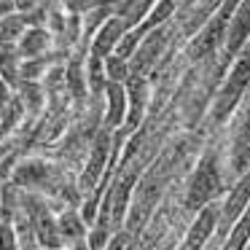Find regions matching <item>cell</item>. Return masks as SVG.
Listing matches in <instances>:
<instances>
[{"label": "cell", "mask_w": 250, "mask_h": 250, "mask_svg": "<svg viewBox=\"0 0 250 250\" xmlns=\"http://www.w3.org/2000/svg\"><path fill=\"white\" fill-rule=\"evenodd\" d=\"M231 65L234 67L229 70L221 92L215 94V105H212V119H215L218 124L226 121L229 116L237 110L239 100L248 94V86H250V43L239 51L237 60H234Z\"/></svg>", "instance_id": "obj_1"}, {"label": "cell", "mask_w": 250, "mask_h": 250, "mask_svg": "<svg viewBox=\"0 0 250 250\" xmlns=\"http://www.w3.org/2000/svg\"><path fill=\"white\" fill-rule=\"evenodd\" d=\"M19 210L27 223V229L33 231L35 242L41 250L46 248H62L60 231H57V218L51 215L49 205L41 199L38 194H19Z\"/></svg>", "instance_id": "obj_2"}, {"label": "cell", "mask_w": 250, "mask_h": 250, "mask_svg": "<svg viewBox=\"0 0 250 250\" xmlns=\"http://www.w3.org/2000/svg\"><path fill=\"white\" fill-rule=\"evenodd\" d=\"M110 143H113V132L100 126V129L94 132L89 162L81 172V180H78V191H86V196L92 194V191L97 188V183L103 180V172H105V167H108V156H110Z\"/></svg>", "instance_id": "obj_3"}, {"label": "cell", "mask_w": 250, "mask_h": 250, "mask_svg": "<svg viewBox=\"0 0 250 250\" xmlns=\"http://www.w3.org/2000/svg\"><path fill=\"white\" fill-rule=\"evenodd\" d=\"M248 41H250V0H239V6L234 8L231 22L226 27V38H223V62H221L223 70L237 60V54L248 46Z\"/></svg>", "instance_id": "obj_4"}, {"label": "cell", "mask_w": 250, "mask_h": 250, "mask_svg": "<svg viewBox=\"0 0 250 250\" xmlns=\"http://www.w3.org/2000/svg\"><path fill=\"white\" fill-rule=\"evenodd\" d=\"M218 221H221V207H218L215 202L205 205L199 210V215L194 218V223L188 226V231H186V237H183V242H180L178 250H205L207 239H210L212 231L218 229Z\"/></svg>", "instance_id": "obj_5"}, {"label": "cell", "mask_w": 250, "mask_h": 250, "mask_svg": "<svg viewBox=\"0 0 250 250\" xmlns=\"http://www.w3.org/2000/svg\"><path fill=\"white\" fill-rule=\"evenodd\" d=\"M250 202V172H245L242 178L237 180V186L231 188V194L226 196V202L221 205V221H218V229L221 234H229V229L237 223V218L245 212Z\"/></svg>", "instance_id": "obj_6"}, {"label": "cell", "mask_w": 250, "mask_h": 250, "mask_svg": "<svg viewBox=\"0 0 250 250\" xmlns=\"http://www.w3.org/2000/svg\"><path fill=\"white\" fill-rule=\"evenodd\" d=\"M105 116H103V129L116 132L126 119V86L119 81H105Z\"/></svg>", "instance_id": "obj_7"}, {"label": "cell", "mask_w": 250, "mask_h": 250, "mask_svg": "<svg viewBox=\"0 0 250 250\" xmlns=\"http://www.w3.org/2000/svg\"><path fill=\"white\" fill-rule=\"evenodd\" d=\"M49 46H51V33L43 27V24L27 27L22 33V38L17 41V51H19V57H22V62L24 60H33V57L46 54V51H49Z\"/></svg>", "instance_id": "obj_8"}, {"label": "cell", "mask_w": 250, "mask_h": 250, "mask_svg": "<svg viewBox=\"0 0 250 250\" xmlns=\"http://www.w3.org/2000/svg\"><path fill=\"white\" fill-rule=\"evenodd\" d=\"M19 65L22 57L17 51V43H0V81L8 89L19 86Z\"/></svg>", "instance_id": "obj_9"}, {"label": "cell", "mask_w": 250, "mask_h": 250, "mask_svg": "<svg viewBox=\"0 0 250 250\" xmlns=\"http://www.w3.org/2000/svg\"><path fill=\"white\" fill-rule=\"evenodd\" d=\"M57 231H60L62 245H76L78 239H86V223H83L81 212L65 210V215L57 218Z\"/></svg>", "instance_id": "obj_10"}, {"label": "cell", "mask_w": 250, "mask_h": 250, "mask_svg": "<svg viewBox=\"0 0 250 250\" xmlns=\"http://www.w3.org/2000/svg\"><path fill=\"white\" fill-rule=\"evenodd\" d=\"M105 78H108V81L124 83L126 78H129V62L121 60V57H116V54L105 57Z\"/></svg>", "instance_id": "obj_11"}, {"label": "cell", "mask_w": 250, "mask_h": 250, "mask_svg": "<svg viewBox=\"0 0 250 250\" xmlns=\"http://www.w3.org/2000/svg\"><path fill=\"white\" fill-rule=\"evenodd\" d=\"M0 250H19L17 229L11 221H3V218H0Z\"/></svg>", "instance_id": "obj_12"}, {"label": "cell", "mask_w": 250, "mask_h": 250, "mask_svg": "<svg viewBox=\"0 0 250 250\" xmlns=\"http://www.w3.org/2000/svg\"><path fill=\"white\" fill-rule=\"evenodd\" d=\"M41 6H43V0H14V8L22 11V14L35 11V8H41Z\"/></svg>", "instance_id": "obj_13"}, {"label": "cell", "mask_w": 250, "mask_h": 250, "mask_svg": "<svg viewBox=\"0 0 250 250\" xmlns=\"http://www.w3.org/2000/svg\"><path fill=\"white\" fill-rule=\"evenodd\" d=\"M73 250H89V245H86V239H78L76 245H73Z\"/></svg>", "instance_id": "obj_14"}, {"label": "cell", "mask_w": 250, "mask_h": 250, "mask_svg": "<svg viewBox=\"0 0 250 250\" xmlns=\"http://www.w3.org/2000/svg\"><path fill=\"white\" fill-rule=\"evenodd\" d=\"M46 250H62V248H46Z\"/></svg>", "instance_id": "obj_15"}, {"label": "cell", "mask_w": 250, "mask_h": 250, "mask_svg": "<svg viewBox=\"0 0 250 250\" xmlns=\"http://www.w3.org/2000/svg\"><path fill=\"white\" fill-rule=\"evenodd\" d=\"M245 250H250V242H248V248H245Z\"/></svg>", "instance_id": "obj_16"}]
</instances>
